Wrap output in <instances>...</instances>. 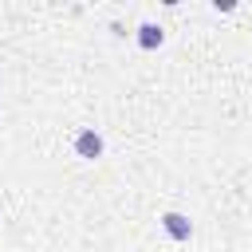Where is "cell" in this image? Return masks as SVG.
<instances>
[{
	"instance_id": "7a4b0ae2",
	"label": "cell",
	"mask_w": 252,
	"mask_h": 252,
	"mask_svg": "<svg viewBox=\"0 0 252 252\" xmlns=\"http://www.w3.org/2000/svg\"><path fill=\"white\" fill-rule=\"evenodd\" d=\"M161 228H165V236H169V240H177V244H185V240L193 236V220H189L185 213H177V209L161 213Z\"/></svg>"
},
{
	"instance_id": "6da1fadb",
	"label": "cell",
	"mask_w": 252,
	"mask_h": 252,
	"mask_svg": "<svg viewBox=\"0 0 252 252\" xmlns=\"http://www.w3.org/2000/svg\"><path fill=\"white\" fill-rule=\"evenodd\" d=\"M102 150H106V142H102V134H98L94 126H83V130L75 134V154H79L83 161H98Z\"/></svg>"
},
{
	"instance_id": "3957f363",
	"label": "cell",
	"mask_w": 252,
	"mask_h": 252,
	"mask_svg": "<svg viewBox=\"0 0 252 252\" xmlns=\"http://www.w3.org/2000/svg\"><path fill=\"white\" fill-rule=\"evenodd\" d=\"M161 43H165L161 24H150V20H146V24H138V47H142V51H158Z\"/></svg>"
}]
</instances>
